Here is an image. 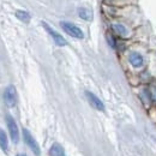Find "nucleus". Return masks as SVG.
Wrapping results in <instances>:
<instances>
[{
	"label": "nucleus",
	"mask_w": 156,
	"mask_h": 156,
	"mask_svg": "<svg viewBox=\"0 0 156 156\" xmlns=\"http://www.w3.org/2000/svg\"><path fill=\"white\" fill-rule=\"evenodd\" d=\"M16 17L20 20H22L23 23H29L30 22V13L28 11H24V10H17L16 11Z\"/></svg>",
	"instance_id": "nucleus-11"
},
{
	"label": "nucleus",
	"mask_w": 156,
	"mask_h": 156,
	"mask_svg": "<svg viewBox=\"0 0 156 156\" xmlns=\"http://www.w3.org/2000/svg\"><path fill=\"white\" fill-rule=\"evenodd\" d=\"M112 29L117 33L118 35H120V36H127V34H129V30L126 29V27L125 25H122V24H120V23H115V24H113L112 25Z\"/></svg>",
	"instance_id": "nucleus-9"
},
{
	"label": "nucleus",
	"mask_w": 156,
	"mask_h": 156,
	"mask_svg": "<svg viewBox=\"0 0 156 156\" xmlns=\"http://www.w3.org/2000/svg\"><path fill=\"white\" fill-rule=\"evenodd\" d=\"M78 16L84 20H93V12L85 7H80L78 9Z\"/></svg>",
	"instance_id": "nucleus-10"
},
{
	"label": "nucleus",
	"mask_w": 156,
	"mask_h": 156,
	"mask_svg": "<svg viewBox=\"0 0 156 156\" xmlns=\"http://www.w3.org/2000/svg\"><path fill=\"white\" fill-rule=\"evenodd\" d=\"M4 101L9 107H13L17 102V95L16 89L13 85H9L4 91Z\"/></svg>",
	"instance_id": "nucleus-5"
},
{
	"label": "nucleus",
	"mask_w": 156,
	"mask_h": 156,
	"mask_svg": "<svg viewBox=\"0 0 156 156\" xmlns=\"http://www.w3.org/2000/svg\"><path fill=\"white\" fill-rule=\"evenodd\" d=\"M49 155L51 156H66L65 155V151H64V148L58 144V143H54L51 149H49Z\"/></svg>",
	"instance_id": "nucleus-8"
},
{
	"label": "nucleus",
	"mask_w": 156,
	"mask_h": 156,
	"mask_svg": "<svg viewBox=\"0 0 156 156\" xmlns=\"http://www.w3.org/2000/svg\"><path fill=\"white\" fill-rule=\"evenodd\" d=\"M129 60H130V62H131V65L133 66V67H142L143 66V64H144V59L143 57L139 54V53H137V52H132L130 55H129Z\"/></svg>",
	"instance_id": "nucleus-7"
},
{
	"label": "nucleus",
	"mask_w": 156,
	"mask_h": 156,
	"mask_svg": "<svg viewBox=\"0 0 156 156\" xmlns=\"http://www.w3.org/2000/svg\"><path fill=\"white\" fill-rule=\"evenodd\" d=\"M42 25H43V28L47 30V33L52 36V39L54 41V43L57 44V46H60V47H64V46H66L67 44V41L64 39L60 34H59L58 31H55L53 28H51L47 23H44V22H42Z\"/></svg>",
	"instance_id": "nucleus-4"
},
{
	"label": "nucleus",
	"mask_w": 156,
	"mask_h": 156,
	"mask_svg": "<svg viewBox=\"0 0 156 156\" xmlns=\"http://www.w3.org/2000/svg\"><path fill=\"white\" fill-rule=\"evenodd\" d=\"M6 124L9 127V132H10V137L15 143H18L20 140V131H18V126L15 121V119L11 115H6Z\"/></svg>",
	"instance_id": "nucleus-3"
},
{
	"label": "nucleus",
	"mask_w": 156,
	"mask_h": 156,
	"mask_svg": "<svg viewBox=\"0 0 156 156\" xmlns=\"http://www.w3.org/2000/svg\"><path fill=\"white\" fill-rule=\"evenodd\" d=\"M0 148L4 150V151H7L9 149V140H7V136L6 133L0 130Z\"/></svg>",
	"instance_id": "nucleus-12"
},
{
	"label": "nucleus",
	"mask_w": 156,
	"mask_h": 156,
	"mask_svg": "<svg viewBox=\"0 0 156 156\" xmlns=\"http://www.w3.org/2000/svg\"><path fill=\"white\" fill-rule=\"evenodd\" d=\"M23 139H24V142H25V144L33 150V153L35 154L36 156H39L41 154V151H40V147L39 144H37V142L35 140V138L31 136V133L27 130V129H23Z\"/></svg>",
	"instance_id": "nucleus-2"
},
{
	"label": "nucleus",
	"mask_w": 156,
	"mask_h": 156,
	"mask_svg": "<svg viewBox=\"0 0 156 156\" xmlns=\"http://www.w3.org/2000/svg\"><path fill=\"white\" fill-rule=\"evenodd\" d=\"M106 37H107V41H108L109 46H111V47H113V48H115V40H114V37H113L111 34H107V35H106Z\"/></svg>",
	"instance_id": "nucleus-14"
},
{
	"label": "nucleus",
	"mask_w": 156,
	"mask_h": 156,
	"mask_svg": "<svg viewBox=\"0 0 156 156\" xmlns=\"http://www.w3.org/2000/svg\"><path fill=\"white\" fill-rule=\"evenodd\" d=\"M20 156H27V155H20Z\"/></svg>",
	"instance_id": "nucleus-16"
},
{
	"label": "nucleus",
	"mask_w": 156,
	"mask_h": 156,
	"mask_svg": "<svg viewBox=\"0 0 156 156\" xmlns=\"http://www.w3.org/2000/svg\"><path fill=\"white\" fill-rule=\"evenodd\" d=\"M85 96L88 98L89 103H90L95 109H98L100 112H103V111H105V105H103V102H102L94 93H91V91H85Z\"/></svg>",
	"instance_id": "nucleus-6"
},
{
	"label": "nucleus",
	"mask_w": 156,
	"mask_h": 156,
	"mask_svg": "<svg viewBox=\"0 0 156 156\" xmlns=\"http://www.w3.org/2000/svg\"><path fill=\"white\" fill-rule=\"evenodd\" d=\"M60 25L64 29V31L67 33L70 36H72L75 39H83L84 37V34H83L82 29L78 28L77 25H75L70 22H60Z\"/></svg>",
	"instance_id": "nucleus-1"
},
{
	"label": "nucleus",
	"mask_w": 156,
	"mask_h": 156,
	"mask_svg": "<svg viewBox=\"0 0 156 156\" xmlns=\"http://www.w3.org/2000/svg\"><path fill=\"white\" fill-rule=\"evenodd\" d=\"M105 1H107V2H112L113 0H105Z\"/></svg>",
	"instance_id": "nucleus-15"
},
{
	"label": "nucleus",
	"mask_w": 156,
	"mask_h": 156,
	"mask_svg": "<svg viewBox=\"0 0 156 156\" xmlns=\"http://www.w3.org/2000/svg\"><path fill=\"white\" fill-rule=\"evenodd\" d=\"M149 95H150V98L156 102V87L155 85H153V87H150V89H149Z\"/></svg>",
	"instance_id": "nucleus-13"
}]
</instances>
